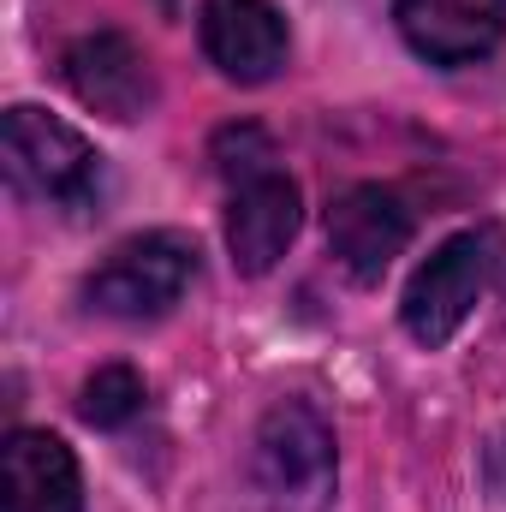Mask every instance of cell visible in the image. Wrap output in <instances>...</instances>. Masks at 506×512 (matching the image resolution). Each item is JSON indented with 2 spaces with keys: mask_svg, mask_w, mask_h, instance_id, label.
I'll return each mask as SVG.
<instances>
[{
  "mask_svg": "<svg viewBox=\"0 0 506 512\" xmlns=\"http://www.w3.org/2000/svg\"><path fill=\"white\" fill-rule=\"evenodd\" d=\"M60 78H66V90L84 108H96L102 120H120V126L143 120L155 108V72H149L143 48L131 36H120V30L78 36L66 48V60H60Z\"/></svg>",
  "mask_w": 506,
  "mask_h": 512,
  "instance_id": "cell-6",
  "label": "cell"
},
{
  "mask_svg": "<svg viewBox=\"0 0 506 512\" xmlns=\"http://www.w3.org/2000/svg\"><path fill=\"white\" fill-rule=\"evenodd\" d=\"M191 280H197V245L161 227L102 256V268L84 280V304L114 322H155L191 292Z\"/></svg>",
  "mask_w": 506,
  "mask_h": 512,
  "instance_id": "cell-4",
  "label": "cell"
},
{
  "mask_svg": "<svg viewBox=\"0 0 506 512\" xmlns=\"http://www.w3.org/2000/svg\"><path fill=\"white\" fill-rule=\"evenodd\" d=\"M501 233H489V227H471V233H453L447 245H435V256L411 274V286H405V298H399V322H405V334L417 340V346H447L459 328H465V316L483 304V292L495 286V274H501Z\"/></svg>",
  "mask_w": 506,
  "mask_h": 512,
  "instance_id": "cell-3",
  "label": "cell"
},
{
  "mask_svg": "<svg viewBox=\"0 0 506 512\" xmlns=\"http://www.w3.org/2000/svg\"><path fill=\"white\" fill-rule=\"evenodd\" d=\"M268 143H256L251 155L239 161H215L227 173V251H233V268L239 274H268L286 245L298 239L304 227V191L292 173L268 167Z\"/></svg>",
  "mask_w": 506,
  "mask_h": 512,
  "instance_id": "cell-5",
  "label": "cell"
},
{
  "mask_svg": "<svg viewBox=\"0 0 506 512\" xmlns=\"http://www.w3.org/2000/svg\"><path fill=\"white\" fill-rule=\"evenodd\" d=\"M251 495L268 512H328L334 429L310 399H274L251 435Z\"/></svg>",
  "mask_w": 506,
  "mask_h": 512,
  "instance_id": "cell-1",
  "label": "cell"
},
{
  "mask_svg": "<svg viewBox=\"0 0 506 512\" xmlns=\"http://www.w3.org/2000/svg\"><path fill=\"white\" fill-rule=\"evenodd\" d=\"M405 245H411V209L399 191L352 185L328 203V251L358 286H376Z\"/></svg>",
  "mask_w": 506,
  "mask_h": 512,
  "instance_id": "cell-8",
  "label": "cell"
},
{
  "mask_svg": "<svg viewBox=\"0 0 506 512\" xmlns=\"http://www.w3.org/2000/svg\"><path fill=\"white\" fill-rule=\"evenodd\" d=\"M405 48L429 66H471L506 30V0H393Z\"/></svg>",
  "mask_w": 506,
  "mask_h": 512,
  "instance_id": "cell-9",
  "label": "cell"
},
{
  "mask_svg": "<svg viewBox=\"0 0 506 512\" xmlns=\"http://www.w3.org/2000/svg\"><path fill=\"white\" fill-rule=\"evenodd\" d=\"M143 399H149V387H143V376L131 364H102L78 393V417L96 423V429H120V423H131L143 411Z\"/></svg>",
  "mask_w": 506,
  "mask_h": 512,
  "instance_id": "cell-11",
  "label": "cell"
},
{
  "mask_svg": "<svg viewBox=\"0 0 506 512\" xmlns=\"http://www.w3.org/2000/svg\"><path fill=\"white\" fill-rule=\"evenodd\" d=\"M197 36H203V54L221 78L233 84H268L280 78L286 66V18L274 0H203L197 12Z\"/></svg>",
  "mask_w": 506,
  "mask_h": 512,
  "instance_id": "cell-7",
  "label": "cell"
},
{
  "mask_svg": "<svg viewBox=\"0 0 506 512\" xmlns=\"http://www.w3.org/2000/svg\"><path fill=\"white\" fill-rule=\"evenodd\" d=\"M0 161L12 191L54 203V209H90L102 197V155L84 131H72L66 120L18 102L0 120Z\"/></svg>",
  "mask_w": 506,
  "mask_h": 512,
  "instance_id": "cell-2",
  "label": "cell"
},
{
  "mask_svg": "<svg viewBox=\"0 0 506 512\" xmlns=\"http://www.w3.org/2000/svg\"><path fill=\"white\" fill-rule=\"evenodd\" d=\"M0 507L6 512H84V477L60 435L12 429L0 447Z\"/></svg>",
  "mask_w": 506,
  "mask_h": 512,
  "instance_id": "cell-10",
  "label": "cell"
}]
</instances>
